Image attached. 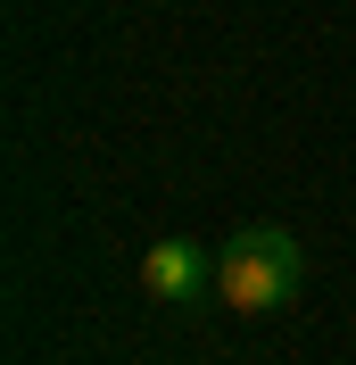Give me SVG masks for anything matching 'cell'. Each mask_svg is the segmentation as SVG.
I'll list each match as a JSON object with an SVG mask.
<instances>
[{
    "label": "cell",
    "mask_w": 356,
    "mask_h": 365,
    "mask_svg": "<svg viewBox=\"0 0 356 365\" xmlns=\"http://www.w3.org/2000/svg\"><path fill=\"white\" fill-rule=\"evenodd\" d=\"M298 282H307V266L282 225H241L216 257V307H232V316H273L298 299Z\"/></svg>",
    "instance_id": "6da1fadb"
},
{
    "label": "cell",
    "mask_w": 356,
    "mask_h": 365,
    "mask_svg": "<svg viewBox=\"0 0 356 365\" xmlns=\"http://www.w3.org/2000/svg\"><path fill=\"white\" fill-rule=\"evenodd\" d=\"M141 291H150L157 307H207V299H216V257H207L199 241L166 232V241L141 250Z\"/></svg>",
    "instance_id": "7a4b0ae2"
}]
</instances>
